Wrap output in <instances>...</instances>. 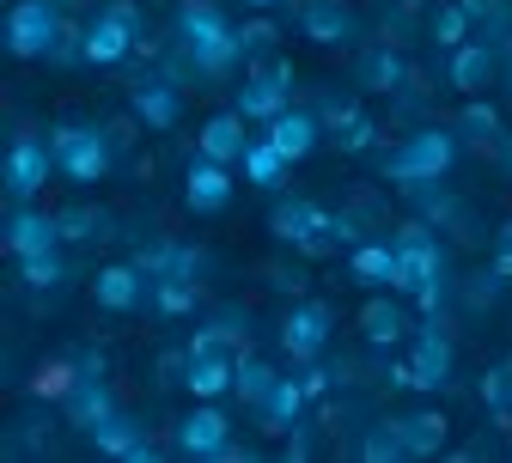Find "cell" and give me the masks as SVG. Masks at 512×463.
<instances>
[{
  "label": "cell",
  "instance_id": "obj_1",
  "mask_svg": "<svg viewBox=\"0 0 512 463\" xmlns=\"http://www.w3.org/2000/svg\"><path fill=\"white\" fill-rule=\"evenodd\" d=\"M177 49H183L189 68L208 74V80L232 74L238 61H244V49H238V25L214 7V0H183V7H177Z\"/></svg>",
  "mask_w": 512,
  "mask_h": 463
},
{
  "label": "cell",
  "instance_id": "obj_2",
  "mask_svg": "<svg viewBox=\"0 0 512 463\" xmlns=\"http://www.w3.org/2000/svg\"><path fill=\"white\" fill-rule=\"evenodd\" d=\"M458 165V128H415V135H403L391 153H384V183L397 189H415V183H439L445 171Z\"/></svg>",
  "mask_w": 512,
  "mask_h": 463
},
{
  "label": "cell",
  "instance_id": "obj_3",
  "mask_svg": "<svg viewBox=\"0 0 512 463\" xmlns=\"http://www.w3.org/2000/svg\"><path fill=\"white\" fill-rule=\"evenodd\" d=\"M49 147H55V171L68 177V183H104L110 177V159H116V135L110 128H98V122H61L55 135H49Z\"/></svg>",
  "mask_w": 512,
  "mask_h": 463
},
{
  "label": "cell",
  "instance_id": "obj_4",
  "mask_svg": "<svg viewBox=\"0 0 512 463\" xmlns=\"http://www.w3.org/2000/svg\"><path fill=\"white\" fill-rule=\"evenodd\" d=\"M141 43H147V19H141L135 0H110V7H98L86 19V31H80V49H86L92 68H116V61H128Z\"/></svg>",
  "mask_w": 512,
  "mask_h": 463
},
{
  "label": "cell",
  "instance_id": "obj_5",
  "mask_svg": "<svg viewBox=\"0 0 512 463\" xmlns=\"http://www.w3.org/2000/svg\"><path fill=\"white\" fill-rule=\"evenodd\" d=\"M68 31H74V25L61 19L55 0H13V13H7V49H13L19 61H49L55 43L68 37Z\"/></svg>",
  "mask_w": 512,
  "mask_h": 463
},
{
  "label": "cell",
  "instance_id": "obj_6",
  "mask_svg": "<svg viewBox=\"0 0 512 463\" xmlns=\"http://www.w3.org/2000/svg\"><path fill=\"white\" fill-rule=\"evenodd\" d=\"M269 232H275L281 244H293L299 256H324V250L342 244V238H336V214L317 208V202H305V195H287V202H275Z\"/></svg>",
  "mask_w": 512,
  "mask_h": 463
},
{
  "label": "cell",
  "instance_id": "obj_7",
  "mask_svg": "<svg viewBox=\"0 0 512 463\" xmlns=\"http://www.w3.org/2000/svg\"><path fill=\"white\" fill-rule=\"evenodd\" d=\"M287 104H293V61H263V68H250V80L232 98V110L244 122H275Z\"/></svg>",
  "mask_w": 512,
  "mask_h": 463
},
{
  "label": "cell",
  "instance_id": "obj_8",
  "mask_svg": "<svg viewBox=\"0 0 512 463\" xmlns=\"http://www.w3.org/2000/svg\"><path fill=\"white\" fill-rule=\"evenodd\" d=\"M397 293H409L415 299V287H427L433 275H445V250H439V238H433V226H421V220H409V226H397Z\"/></svg>",
  "mask_w": 512,
  "mask_h": 463
},
{
  "label": "cell",
  "instance_id": "obj_9",
  "mask_svg": "<svg viewBox=\"0 0 512 463\" xmlns=\"http://www.w3.org/2000/svg\"><path fill=\"white\" fill-rule=\"evenodd\" d=\"M445 378H452V336L439 317H427L409 336V390H445Z\"/></svg>",
  "mask_w": 512,
  "mask_h": 463
},
{
  "label": "cell",
  "instance_id": "obj_10",
  "mask_svg": "<svg viewBox=\"0 0 512 463\" xmlns=\"http://www.w3.org/2000/svg\"><path fill=\"white\" fill-rule=\"evenodd\" d=\"M330 329H336V311L324 305V299H305V305H293L287 317H281V348H287V360H317L330 348Z\"/></svg>",
  "mask_w": 512,
  "mask_h": 463
},
{
  "label": "cell",
  "instance_id": "obj_11",
  "mask_svg": "<svg viewBox=\"0 0 512 463\" xmlns=\"http://www.w3.org/2000/svg\"><path fill=\"white\" fill-rule=\"evenodd\" d=\"M49 171H55V147H49V141H37V135H19V141L7 147L0 183H7V195H13V202H31V195L49 183Z\"/></svg>",
  "mask_w": 512,
  "mask_h": 463
},
{
  "label": "cell",
  "instance_id": "obj_12",
  "mask_svg": "<svg viewBox=\"0 0 512 463\" xmlns=\"http://www.w3.org/2000/svg\"><path fill=\"white\" fill-rule=\"evenodd\" d=\"M171 445H177L183 457H226V445H232V415H226L220 403H196V409L177 421Z\"/></svg>",
  "mask_w": 512,
  "mask_h": 463
},
{
  "label": "cell",
  "instance_id": "obj_13",
  "mask_svg": "<svg viewBox=\"0 0 512 463\" xmlns=\"http://www.w3.org/2000/svg\"><path fill=\"white\" fill-rule=\"evenodd\" d=\"M196 403H220V396H232L238 384V354L232 348H189V366L177 378Z\"/></svg>",
  "mask_w": 512,
  "mask_h": 463
},
{
  "label": "cell",
  "instance_id": "obj_14",
  "mask_svg": "<svg viewBox=\"0 0 512 463\" xmlns=\"http://www.w3.org/2000/svg\"><path fill=\"white\" fill-rule=\"evenodd\" d=\"M232 195H238V183H232V165H220V159H189V171H183V208L189 214H226L232 208Z\"/></svg>",
  "mask_w": 512,
  "mask_h": 463
},
{
  "label": "cell",
  "instance_id": "obj_15",
  "mask_svg": "<svg viewBox=\"0 0 512 463\" xmlns=\"http://www.w3.org/2000/svg\"><path fill=\"white\" fill-rule=\"evenodd\" d=\"M0 244H7V256H13V262L43 256V250H55V244H61V220H55V214H43V208H31V202H13Z\"/></svg>",
  "mask_w": 512,
  "mask_h": 463
},
{
  "label": "cell",
  "instance_id": "obj_16",
  "mask_svg": "<svg viewBox=\"0 0 512 463\" xmlns=\"http://www.w3.org/2000/svg\"><path fill=\"white\" fill-rule=\"evenodd\" d=\"M147 293H153V275L141 262H110V269L92 275V305L98 311H141Z\"/></svg>",
  "mask_w": 512,
  "mask_h": 463
},
{
  "label": "cell",
  "instance_id": "obj_17",
  "mask_svg": "<svg viewBox=\"0 0 512 463\" xmlns=\"http://www.w3.org/2000/svg\"><path fill=\"white\" fill-rule=\"evenodd\" d=\"M61 409H68V427L74 433H98V427H110L116 415H122V403H116V390H110V378H98V372H86L80 384H74V396H68V403H61Z\"/></svg>",
  "mask_w": 512,
  "mask_h": 463
},
{
  "label": "cell",
  "instance_id": "obj_18",
  "mask_svg": "<svg viewBox=\"0 0 512 463\" xmlns=\"http://www.w3.org/2000/svg\"><path fill=\"white\" fill-rule=\"evenodd\" d=\"M360 336H366L372 348H397V342L415 336V317H409L403 299H391V287H378V293L360 305Z\"/></svg>",
  "mask_w": 512,
  "mask_h": 463
},
{
  "label": "cell",
  "instance_id": "obj_19",
  "mask_svg": "<svg viewBox=\"0 0 512 463\" xmlns=\"http://www.w3.org/2000/svg\"><path fill=\"white\" fill-rule=\"evenodd\" d=\"M299 25H305V37H311L317 49H342V43H354V31H360V19H354L348 0H305V7H299Z\"/></svg>",
  "mask_w": 512,
  "mask_h": 463
},
{
  "label": "cell",
  "instance_id": "obj_20",
  "mask_svg": "<svg viewBox=\"0 0 512 463\" xmlns=\"http://www.w3.org/2000/svg\"><path fill=\"white\" fill-rule=\"evenodd\" d=\"M263 135L293 159V165H305L311 153H317V141H324V122H317V110H299V104H287L275 122H263Z\"/></svg>",
  "mask_w": 512,
  "mask_h": 463
},
{
  "label": "cell",
  "instance_id": "obj_21",
  "mask_svg": "<svg viewBox=\"0 0 512 463\" xmlns=\"http://www.w3.org/2000/svg\"><path fill=\"white\" fill-rule=\"evenodd\" d=\"M128 110H135V116L153 128V135H165V128H177V116H183V92H177L171 80L147 74V80L128 86Z\"/></svg>",
  "mask_w": 512,
  "mask_h": 463
},
{
  "label": "cell",
  "instance_id": "obj_22",
  "mask_svg": "<svg viewBox=\"0 0 512 463\" xmlns=\"http://www.w3.org/2000/svg\"><path fill=\"white\" fill-rule=\"evenodd\" d=\"M494 68H500V55H494V43H482V37H470V43H458L452 49V86L464 92V98H476V92H488L494 86Z\"/></svg>",
  "mask_w": 512,
  "mask_h": 463
},
{
  "label": "cell",
  "instance_id": "obj_23",
  "mask_svg": "<svg viewBox=\"0 0 512 463\" xmlns=\"http://www.w3.org/2000/svg\"><path fill=\"white\" fill-rule=\"evenodd\" d=\"M196 153L202 159H220V165H238L250 153V135H244V116L238 110H220L202 122V135H196Z\"/></svg>",
  "mask_w": 512,
  "mask_h": 463
},
{
  "label": "cell",
  "instance_id": "obj_24",
  "mask_svg": "<svg viewBox=\"0 0 512 463\" xmlns=\"http://www.w3.org/2000/svg\"><path fill=\"white\" fill-rule=\"evenodd\" d=\"M92 445H98L104 457H128V463H153V457H159V445L147 439V427L128 415V409H122L110 427H98V433H92Z\"/></svg>",
  "mask_w": 512,
  "mask_h": 463
},
{
  "label": "cell",
  "instance_id": "obj_25",
  "mask_svg": "<svg viewBox=\"0 0 512 463\" xmlns=\"http://www.w3.org/2000/svg\"><path fill=\"white\" fill-rule=\"evenodd\" d=\"M305 403H311V396H305V384L299 378H275V390L263 396V409H256V421H263V433H293L299 427V415H305Z\"/></svg>",
  "mask_w": 512,
  "mask_h": 463
},
{
  "label": "cell",
  "instance_id": "obj_26",
  "mask_svg": "<svg viewBox=\"0 0 512 463\" xmlns=\"http://www.w3.org/2000/svg\"><path fill=\"white\" fill-rule=\"evenodd\" d=\"M238 171H244V183H250V189H263V195H275V189L287 183L293 159H287V153H281V147H275L269 135H256V141H250V153L238 159Z\"/></svg>",
  "mask_w": 512,
  "mask_h": 463
},
{
  "label": "cell",
  "instance_id": "obj_27",
  "mask_svg": "<svg viewBox=\"0 0 512 463\" xmlns=\"http://www.w3.org/2000/svg\"><path fill=\"white\" fill-rule=\"evenodd\" d=\"M348 269H354V281L360 287H391L397 293V244H372V238H360L354 250H348Z\"/></svg>",
  "mask_w": 512,
  "mask_h": 463
},
{
  "label": "cell",
  "instance_id": "obj_28",
  "mask_svg": "<svg viewBox=\"0 0 512 463\" xmlns=\"http://www.w3.org/2000/svg\"><path fill=\"white\" fill-rule=\"evenodd\" d=\"M391 427H397V439H403V451H409V457H439V451H445V433H452V421H445L439 409L397 415Z\"/></svg>",
  "mask_w": 512,
  "mask_h": 463
},
{
  "label": "cell",
  "instance_id": "obj_29",
  "mask_svg": "<svg viewBox=\"0 0 512 463\" xmlns=\"http://www.w3.org/2000/svg\"><path fill=\"white\" fill-rule=\"evenodd\" d=\"M360 86H366V92H397V86H409V61H403L391 43L366 49V55H360Z\"/></svg>",
  "mask_w": 512,
  "mask_h": 463
},
{
  "label": "cell",
  "instance_id": "obj_30",
  "mask_svg": "<svg viewBox=\"0 0 512 463\" xmlns=\"http://www.w3.org/2000/svg\"><path fill=\"white\" fill-rule=\"evenodd\" d=\"M80 378H86V372H80V360H43V366L25 378V390L37 396V403H68Z\"/></svg>",
  "mask_w": 512,
  "mask_h": 463
},
{
  "label": "cell",
  "instance_id": "obj_31",
  "mask_svg": "<svg viewBox=\"0 0 512 463\" xmlns=\"http://www.w3.org/2000/svg\"><path fill=\"white\" fill-rule=\"evenodd\" d=\"M427 37H433L439 49H458V43H470V37H476V25H470V7H464V0H439V7L427 13Z\"/></svg>",
  "mask_w": 512,
  "mask_h": 463
},
{
  "label": "cell",
  "instance_id": "obj_32",
  "mask_svg": "<svg viewBox=\"0 0 512 463\" xmlns=\"http://www.w3.org/2000/svg\"><path fill=\"white\" fill-rule=\"evenodd\" d=\"M275 378H281V372H275L269 360H256V354L244 348V354H238V384H232V396H238L244 409H263V396L275 390Z\"/></svg>",
  "mask_w": 512,
  "mask_h": 463
},
{
  "label": "cell",
  "instance_id": "obj_33",
  "mask_svg": "<svg viewBox=\"0 0 512 463\" xmlns=\"http://www.w3.org/2000/svg\"><path fill=\"white\" fill-rule=\"evenodd\" d=\"M196 299H202V281H183V275H153V293H147V305H153L159 317L196 311Z\"/></svg>",
  "mask_w": 512,
  "mask_h": 463
},
{
  "label": "cell",
  "instance_id": "obj_34",
  "mask_svg": "<svg viewBox=\"0 0 512 463\" xmlns=\"http://www.w3.org/2000/svg\"><path fill=\"white\" fill-rule=\"evenodd\" d=\"M458 135H464L470 147L494 153V141H500V110H494V104H482V92L464 104V116H458Z\"/></svg>",
  "mask_w": 512,
  "mask_h": 463
},
{
  "label": "cell",
  "instance_id": "obj_35",
  "mask_svg": "<svg viewBox=\"0 0 512 463\" xmlns=\"http://www.w3.org/2000/svg\"><path fill=\"white\" fill-rule=\"evenodd\" d=\"M61 275H68L61 250H43V256H25V262H19V281H25L31 293H55V287H61Z\"/></svg>",
  "mask_w": 512,
  "mask_h": 463
},
{
  "label": "cell",
  "instance_id": "obj_36",
  "mask_svg": "<svg viewBox=\"0 0 512 463\" xmlns=\"http://www.w3.org/2000/svg\"><path fill=\"white\" fill-rule=\"evenodd\" d=\"M55 220H61V238H68V244H86V238H110V214H98V208H61Z\"/></svg>",
  "mask_w": 512,
  "mask_h": 463
},
{
  "label": "cell",
  "instance_id": "obj_37",
  "mask_svg": "<svg viewBox=\"0 0 512 463\" xmlns=\"http://www.w3.org/2000/svg\"><path fill=\"white\" fill-rule=\"evenodd\" d=\"M275 43H281L275 19H250V25H238V49H244V61H263Z\"/></svg>",
  "mask_w": 512,
  "mask_h": 463
},
{
  "label": "cell",
  "instance_id": "obj_38",
  "mask_svg": "<svg viewBox=\"0 0 512 463\" xmlns=\"http://www.w3.org/2000/svg\"><path fill=\"white\" fill-rule=\"evenodd\" d=\"M360 457H366V463H397V457H409V451H403V439H397V427H391V421H384V427H372V433L360 439Z\"/></svg>",
  "mask_w": 512,
  "mask_h": 463
},
{
  "label": "cell",
  "instance_id": "obj_39",
  "mask_svg": "<svg viewBox=\"0 0 512 463\" xmlns=\"http://www.w3.org/2000/svg\"><path fill=\"white\" fill-rule=\"evenodd\" d=\"M372 141H378V122H372V116H354L342 135H336V147H342V153H366Z\"/></svg>",
  "mask_w": 512,
  "mask_h": 463
},
{
  "label": "cell",
  "instance_id": "obj_40",
  "mask_svg": "<svg viewBox=\"0 0 512 463\" xmlns=\"http://www.w3.org/2000/svg\"><path fill=\"white\" fill-rule=\"evenodd\" d=\"M354 98H324V110H317V122H324V135H342V128L354 122Z\"/></svg>",
  "mask_w": 512,
  "mask_h": 463
},
{
  "label": "cell",
  "instance_id": "obj_41",
  "mask_svg": "<svg viewBox=\"0 0 512 463\" xmlns=\"http://www.w3.org/2000/svg\"><path fill=\"white\" fill-rule=\"evenodd\" d=\"M445 299H452V281H445V275H433L427 287H415V311H421V317H439Z\"/></svg>",
  "mask_w": 512,
  "mask_h": 463
},
{
  "label": "cell",
  "instance_id": "obj_42",
  "mask_svg": "<svg viewBox=\"0 0 512 463\" xmlns=\"http://www.w3.org/2000/svg\"><path fill=\"white\" fill-rule=\"evenodd\" d=\"M488 269H494L500 281H512V220L494 232V262H488Z\"/></svg>",
  "mask_w": 512,
  "mask_h": 463
},
{
  "label": "cell",
  "instance_id": "obj_43",
  "mask_svg": "<svg viewBox=\"0 0 512 463\" xmlns=\"http://www.w3.org/2000/svg\"><path fill=\"white\" fill-rule=\"evenodd\" d=\"M299 384H305V396H324V390H330V372L317 366V360H305V378H299Z\"/></svg>",
  "mask_w": 512,
  "mask_h": 463
},
{
  "label": "cell",
  "instance_id": "obj_44",
  "mask_svg": "<svg viewBox=\"0 0 512 463\" xmlns=\"http://www.w3.org/2000/svg\"><path fill=\"white\" fill-rule=\"evenodd\" d=\"M494 159H500V171H512V135H500V141H494Z\"/></svg>",
  "mask_w": 512,
  "mask_h": 463
},
{
  "label": "cell",
  "instance_id": "obj_45",
  "mask_svg": "<svg viewBox=\"0 0 512 463\" xmlns=\"http://www.w3.org/2000/svg\"><path fill=\"white\" fill-rule=\"evenodd\" d=\"M244 7H256V13H269V7H281V0H244Z\"/></svg>",
  "mask_w": 512,
  "mask_h": 463
},
{
  "label": "cell",
  "instance_id": "obj_46",
  "mask_svg": "<svg viewBox=\"0 0 512 463\" xmlns=\"http://www.w3.org/2000/svg\"><path fill=\"white\" fill-rule=\"evenodd\" d=\"M506 55H512V43H506Z\"/></svg>",
  "mask_w": 512,
  "mask_h": 463
}]
</instances>
